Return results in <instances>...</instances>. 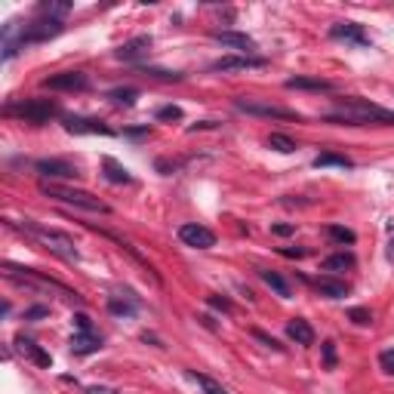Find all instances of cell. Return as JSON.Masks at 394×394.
<instances>
[{
  "label": "cell",
  "mask_w": 394,
  "mask_h": 394,
  "mask_svg": "<svg viewBox=\"0 0 394 394\" xmlns=\"http://www.w3.org/2000/svg\"><path fill=\"white\" fill-rule=\"evenodd\" d=\"M330 123H349V127H364V123H382V127H394V111L388 108H379L373 102H364V99H349L336 108V111L327 114Z\"/></svg>",
  "instance_id": "obj_1"
},
{
  "label": "cell",
  "mask_w": 394,
  "mask_h": 394,
  "mask_svg": "<svg viewBox=\"0 0 394 394\" xmlns=\"http://www.w3.org/2000/svg\"><path fill=\"white\" fill-rule=\"evenodd\" d=\"M15 228H22L28 237H34L41 246H46L50 253H56L59 259H65V262H77L80 259V253H77V244H74V237L71 234H65V231H56V228H46L41 225V222H19Z\"/></svg>",
  "instance_id": "obj_2"
},
{
  "label": "cell",
  "mask_w": 394,
  "mask_h": 394,
  "mask_svg": "<svg viewBox=\"0 0 394 394\" xmlns=\"http://www.w3.org/2000/svg\"><path fill=\"white\" fill-rule=\"evenodd\" d=\"M41 191L46 197L59 200V204H68V206H77V210H90V213H111V206L105 200H99L96 195L83 188H71V185H59V182H41Z\"/></svg>",
  "instance_id": "obj_3"
},
{
  "label": "cell",
  "mask_w": 394,
  "mask_h": 394,
  "mask_svg": "<svg viewBox=\"0 0 394 394\" xmlns=\"http://www.w3.org/2000/svg\"><path fill=\"white\" fill-rule=\"evenodd\" d=\"M6 268V277L15 283H22V287H31V290H52V293H59V296H65V299H71V302H80V296H77L74 290H68L65 283H59V281H52V277H43L41 272H31V268H15V265H3Z\"/></svg>",
  "instance_id": "obj_4"
},
{
  "label": "cell",
  "mask_w": 394,
  "mask_h": 394,
  "mask_svg": "<svg viewBox=\"0 0 394 394\" xmlns=\"http://www.w3.org/2000/svg\"><path fill=\"white\" fill-rule=\"evenodd\" d=\"M6 114L13 118H22L28 123H46L59 114V105L52 99H25V102H15V105H6Z\"/></svg>",
  "instance_id": "obj_5"
},
{
  "label": "cell",
  "mask_w": 394,
  "mask_h": 394,
  "mask_svg": "<svg viewBox=\"0 0 394 394\" xmlns=\"http://www.w3.org/2000/svg\"><path fill=\"white\" fill-rule=\"evenodd\" d=\"M234 108L244 114H253V118H274V120H299L296 111L272 102H262V99H234Z\"/></svg>",
  "instance_id": "obj_6"
},
{
  "label": "cell",
  "mask_w": 394,
  "mask_h": 394,
  "mask_svg": "<svg viewBox=\"0 0 394 394\" xmlns=\"http://www.w3.org/2000/svg\"><path fill=\"white\" fill-rule=\"evenodd\" d=\"M59 31H62V22H59V19H46V15H41V19H34L31 25L22 28V34H19V46L50 41V37H56Z\"/></svg>",
  "instance_id": "obj_7"
},
{
  "label": "cell",
  "mask_w": 394,
  "mask_h": 394,
  "mask_svg": "<svg viewBox=\"0 0 394 394\" xmlns=\"http://www.w3.org/2000/svg\"><path fill=\"white\" fill-rule=\"evenodd\" d=\"M34 173L41 176V179L46 182H56V179H62V182H68V179H77V167L74 164H68V160H59V157H43V160H37L34 164Z\"/></svg>",
  "instance_id": "obj_8"
},
{
  "label": "cell",
  "mask_w": 394,
  "mask_h": 394,
  "mask_svg": "<svg viewBox=\"0 0 394 394\" xmlns=\"http://www.w3.org/2000/svg\"><path fill=\"white\" fill-rule=\"evenodd\" d=\"M46 90H56V92H80L90 87V77L83 71H59V74H50L43 80Z\"/></svg>",
  "instance_id": "obj_9"
},
{
  "label": "cell",
  "mask_w": 394,
  "mask_h": 394,
  "mask_svg": "<svg viewBox=\"0 0 394 394\" xmlns=\"http://www.w3.org/2000/svg\"><path fill=\"white\" fill-rule=\"evenodd\" d=\"M179 241L185 246H195V250H210L216 246V234L206 225H197V222H185L179 228Z\"/></svg>",
  "instance_id": "obj_10"
},
{
  "label": "cell",
  "mask_w": 394,
  "mask_h": 394,
  "mask_svg": "<svg viewBox=\"0 0 394 394\" xmlns=\"http://www.w3.org/2000/svg\"><path fill=\"white\" fill-rule=\"evenodd\" d=\"M330 37H333V41L354 43V46H370L367 31H364V25H358V22H336V25L330 28Z\"/></svg>",
  "instance_id": "obj_11"
},
{
  "label": "cell",
  "mask_w": 394,
  "mask_h": 394,
  "mask_svg": "<svg viewBox=\"0 0 394 394\" xmlns=\"http://www.w3.org/2000/svg\"><path fill=\"white\" fill-rule=\"evenodd\" d=\"M265 65L268 62L259 56H222L213 62V71L228 74V71H250V68H265Z\"/></svg>",
  "instance_id": "obj_12"
},
{
  "label": "cell",
  "mask_w": 394,
  "mask_h": 394,
  "mask_svg": "<svg viewBox=\"0 0 394 394\" xmlns=\"http://www.w3.org/2000/svg\"><path fill=\"white\" fill-rule=\"evenodd\" d=\"M65 129L74 136H111V127H105L102 120H92V118H65Z\"/></svg>",
  "instance_id": "obj_13"
},
{
  "label": "cell",
  "mask_w": 394,
  "mask_h": 394,
  "mask_svg": "<svg viewBox=\"0 0 394 394\" xmlns=\"http://www.w3.org/2000/svg\"><path fill=\"white\" fill-rule=\"evenodd\" d=\"M216 41H219L222 46H228V50H237L244 52V56H250L253 50H256V41H253L250 34H241V31H216Z\"/></svg>",
  "instance_id": "obj_14"
},
{
  "label": "cell",
  "mask_w": 394,
  "mask_h": 394,
  "mask_svg": "<svg viewBox=\"0 0 394 394\" xmlns=\"http://www.w3.org/2000/svg\"><path fill=\"white\" fill-rule=\"evenodd\" d=\"M148 50H151V37H133V41H127L123 46H118L114 50V56H118L120 62H139V59H145L148 56Z\"/></svg>",
  "instance_id": "obj_15"
},
{
  "label": "cell",
  "mask_w": 394,
  "mask_h": 394,
  "mask_svg": "<svg viewBox=\"0 0 394 394\" xmlns=\"http://www.w3.org/2000/svg\"><path fill=\"white\" fill-rule=\"evenodd\" d=\"M287 336H290L296 345H314V330H311V323L302 321V318L287 321Z\"/></svg>",
  "instance_id": "obj_16"
},
{
  "label": "cell",
  "mask_w": 394,
  "mask_h": 394,
  "mask_svg": "<svg viewBox=\"0 0 394 394\" xmlns=\"http://www.w3.org/2000/svg\"><path fill=\"white\" fill-rule=\"evenodd\" d=\"M15 345H19V351H22V354H28V358L34 360L37 367H50V364H52V358H50V354H46V351L41 349V345L34 342V339L19 336V339H15Z\"/></svg>",
  "instance_id": "obj_17"
},
{
  "label": "cell",
  "mask_w": 394,
  "mask_h": 394,
  "mask_svg": "<svg viewBox=\"0 0 394 394\" xmlns=\"http://www.w3.org/2000/svg\"><path fill=\"white\" fill-rule=\"evenodd\" d=\"M102 349V336L99 333H74L71 336V351L74 354H92Z\"/></svg>",
  "instance_id": "obj_18"
},
{
  "label": "cell",
  "mask_w": 394,
  "mask_h": 394,
  "mask_svg": "<svg viewBox=\"0 0 394 394\" xmlns=\"http://www.w3.org/2000/svg\"><path fill=\"white\" fill-rule=\"evenodd\" d=\"M314 290L327 299H345L349 296V287H345L342 281H333V277H318V281H314Z\"/></svg>",
  "instance_id": "obj_19"
},
{
  "label": "cell",
  "mask_w": 394,
  "mask_h": 394,
  "mask_svg": "<svg viewBox=\"0 0 394 394\" xmlns=\"http://www.w3.org/2000/svg\"><path fill=\"white\" fill-rule=\"evenodd\" d=\"M287 90L330 92V90H333V83H330V80H321V77H290V80H287Z\"/></svg>",
  "instance_id": "obj_20"
},
{
  "label": "cell",
  "mask_w": 394,
  "mask_h": 394,
  "mask_svg": "<svg viewBox=\"0 0 394 394\" xmlns=\"http://www.w3.org/2000/svg\"><path fill=\"white\" fill-rule=\"evenodd\" d=\"M68 13H71V3H68V0H43V3L37 6V15L59 19V22H62V15H68Z\"/></svg>",
  "instance_id": "obj_21"
},
{
  "label": "cell",
  "mask_w": 394,
  "mask_h": 394,
  "mask_svg": "<svg viewBox=\"0 0 394 394\" xmlns=\"http://www.w3.org/2000/svg\"><path fill=\"white\" fill-rule=\"evenodd\" d=\"M321 268H323V272H333V274L349 272V268H354V256H351V253H333V256L323 259Z\"/></svg>",
  "instance_id": "obj_22"
},
{
  "label": "cell",
  "mask_w": 394,
  "mask_h": 394,
  "mask_svg": "<svg viewBox=\"0 0 394 394\" xmlns=\"http://www.w3.org/2000/svg\"><path fill=\"white\" fill-rule=\"evenodd\" d=\"M259 277H262V281H265V287H272V290H274L281 299H290V293H293V290H290V283L283 281V277L277 274V272H268V268H262V272H259Z\"/></svg>",
  "instance_id": "obj_23"
},
{
  "label": "cell",
  "mask_w": 394,
  "mask_h": 394,
  "mask_svg": "<svg viewBox=\"0 0 394 394\" xmlns=\"http://www.w3.org/2000/svg\"><path fill=\"white\" fill-rule=\"evenodd\" d=\"M188 376L200 385V391H204V394H228L216 379H210V376H204V373H197V370H188Z\"/></svg>",
  "instance_id": "obj_24"
},
{
  "label": "cell",
  "mask_w": 394,
  "mask_h": 394,
  "mask_svg": "<svg viewBox=\"0 0 394 394\" xmlns=\"http://www.w3.org/2000/svg\"><path fill=\"white\" fill-rule=\"evenodd\" d=\"M314 167H339V169H349L351 167V160L345 157V154H318V157H314Z\"/></svg>",
  "instance_id": "obj_25"
},
{
  "label": "cell",
  "mask_w": 394,
  "mask_h": 394,
  "mask_svg": "<svg viewBox=\"0 0 394 394\" xmlns=\"http://www.w3.org/2000/svg\"><path fill=\"white\" fill-rule=\"evenodd\" d=\"M105 176H108V182H114V185H127V182H133V176H129L120 164H114V160H105Z\"/></svg>",
  "instance_id": "obj_26"
},
{
  "label": "cell",
  "mask_w": 394,
  "mask_h": 394,
  "mask_svg": "<svg viewBox=\"0 0 394 394\" xmlns=\"http://www.w3.org/2000/svg\"><path fill=\"white\" fill-rule=\"evenodd\" d=\"M108 99H111V102L114 105H136V99H139V92L133 90V87H120V90H111V96H108Z\"/></svg>",
  "instance_id": "obj_27"
},
{
  "label": "cell",
  "mask_w": 394,
  "mask_h": 394,
  "mask_svg": "<svg viewBox=\"0 0 394 394\" xmlns=\"http://www.w3.org/2000/svg\"><path fill=\"white\" fill-rule=\"evenodd\" d=\"M268 145H272L274 151H281V154H293V151H296V142H293L290 136H283V133H272V136H268Z\"/></svg>",
  "instance_id": "obj_28"
},
{
  "label": "cell",
  "mask_w": 394,
  "mask_h": 394,
  "mask_svg": "<svg viewBox=\"0 0 394 394\" xmlns=\"http://www.w3.org/2000/svg\"><path fill=\"white\" fill-rule=\"evenodd\" d=\"M327 234H330V241H336V244H354V231L351 228H342V225H330L327 228Z\"/></svg>",
  "instance_id": "obj_29"
},
{
  "label": "cell",
  "mask_w": 394,
  "mask_h": 394,
  "mask_svg": "<svg viewBox=\"0 0 394 394\" xmlns=\"http://www.w3.org/2000/svg\"><path fill=\"white\" fill-rule=\"evenodd\" d=\"M108 308H111V314H118V318H133L136 314V305L120 302V299H108Z\"/></svg>",
  "instance_id": "obj_30"
},
{
  "label": "cell",
  "mask_w": 394,
  "mask_h": 394,
  "mask_svg": "<svg viewBox=\"0 0 394 394\" xmlns=\"http://www.w3.org/2000/svg\"><path fill=\"white\" fill-rule=\"evenodd\" d=\"M349 318H351L354 323H358V327H370V323H373V314H370L367 308H351Z\"/></svg>",
  "instance_id": "obj_31"
},
{
  "label": "cell",
  "mask_w": 394,
  "mask_h": 394,
  "mask_svg": "<svg viewBox=\"0 0 394 394\" xmlns=\"http://www.w3.org/2000/svg\"><path fill=\"white\" fill-rule=\"evenodd\" d=\"M379 367H382L385 376H394V349H385L379 354Z\"/></svg>",
  "instance_id": "obj_32"
},
{
  "label": "cell",
  "mask_w": 394,
  "mask_h": 394,
  "mask_svg": "<svg viewBox=\"0 0 394 394\" xmlns=\"http://www.w3.org/2000/svg\"><path fill=\"white\" fill-rule=\"evenodd\" d=\"M157 120H182V108L179 105H164L157 111Z\"/></svg>",
  "instance_id": "obj_33"
},
{
  "label": "cell",
  "mask_w": 394,
  "mask_h": 394,
  "mask_svg": "<svg viewBox=\"0 0 394 394\" xmlns=\"http://www.w3.org/2000/svg\"><path fill=\"white\" fill-rule=\"evenodd\" d=\"M74 327H77V333H96V330H92V321L87 318V314H74Z\"/></svg>",
  "instance_id": "obj_34"
},
{
  "label": "cell",
  "mask_w": 394,
  "mask_h": 394,
  "mask_svg": "<svg viewBox=\"0 0 394 394\" xmlns=\"http://www.w3.org/2000/svg\"><path fill=\"white\" fill-rule=\"evenodd\" d=\"M323 364L330 370L336 367V342H323Z\"/></svg>",
  "instance_id": "obj_35"
},
{
  "label": "cell",
  "mask_w": 394,
  "mask_h": 394,
  "mask_svg": "<svg viewBox=\"0 0 394 394\" xmlns=\"http://www.w3.org/2000/svg\"><path fill=\"white\" fill-rule=\"evenodd\" d=\"M253 336H256V339H259V342H265V345H268V349H274V351H283V345H281V342H277V339H272V336H265V333H262V330H253Z\"/></svg>",
  "instance_id": "obj_36"
},
{
  "label": "cell",
  "mask_w": 394,
  "mask_h": 394,
  "mask_svg": "<svg viewBox=\"0 0 394 394\" xmlns=\"http://www.w3.org/2000/svg\"><path fill=\"white\" fill-rule=\"evenodd\" d=\"M206 302H210L216 311H231V302H228V299H222V296H210Z\"/></svg>",
  "instance_id": "obj_37"
},
{
  "label": "cell",
  "mask_w": 394,
  "mask_h": 394,
  "mask_svg": "<svg viewBox=\"0 0 394 394\" xmlns=\"http://www.w3.org/2000/svg\"><path fill=\"white\" fill-rule=\"evenodd\" d=\"M281 256H287V259H305V250H302V246H283Z\"/></svg>",
  "instance_id": "obj_38"
},
{
  "label": "cell",
  "mask_w": 394,
  "mask_h": 394,
  "mask_svg": "<svg viewBox=\"0 0 394 394\" xmlns=\"http://www.w3.org/2000/svg\"><path fill=\"white\" fill-rule=\"evenodd\" d=\"M46 314H50V308L34 305V308H28V311H25V318H28V321H37V318H46Z\"/></svg>",
  "instance_id": "obj_39"
},
{
  "label": "cell",
  "mask_w": 394,
  "mask_h": 394,
  "mask_svg": "<svg viewBox=\"0 0 394 394\" xmlns=\"http://www.w3.org/2000/svg\"><path fill=\"white\" fill-rule=\"evenodd\" d=\"M87 394H120V391H114V388H105V385H90Z\"/></svg>",
  "instance_id": "obj_40"
},
{
  "label": "cell",
  "mask_w": 394,
  "mask_h": 394,
  "mask_svg": "<svg viewBox=\"0 0 394 394\" xmlns=\"http://www.w3.org/2000/svg\"><path fill=\"white\" fill-rule=\"evenodd\" d=\"M293 231H296V225H274V234H293Z\"/></svg>",
  "instance_id": "obj_41"
}]
</instances>
